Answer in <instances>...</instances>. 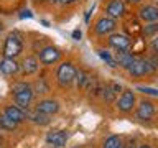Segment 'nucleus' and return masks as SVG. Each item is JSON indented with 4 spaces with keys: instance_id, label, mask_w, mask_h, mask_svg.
Listing matches in <instances>:
<instances>
[{
    "instance_id": "1",
    "label": "nucleus",
    "mask_w": 158,
    "mask_h": 148,
    "mask_svg": "<svg viewBox=\"0 0 158 148\" xmlns=\"http://www.w3.org/2000/svg\"><path fill=\"white\" fill-rule=\"evenodd\" d=\"M35 97V91L31 86L27 82H17L13 86V99H15V105H18L20 109L27 110L30 107V104L33 102Z\"/></svg>"
},
{
    "instance_id": "2",
    "label": "nucleus",
    "mask_w": 158,
    "mask_h": 148,
    "mask_svg": "<svg viewBox=\"0 0 158 148\" xmlns=\"http://www.w3.org/2000/svg\"><path fill=\"white\" fill-rule=\"evenodd\" d=\"M23 51V39L20 36L18 31L10 33L7 38H5L3 43V58H12L15 59L17 56H20Z\"/></svg>"
},
{
    "instance_id": "3",
    "label": "nucleus",
    "mask_w": 158,
    "mask_h": 148,
    "mask_svg": "<svg viewBox=\"0 0 158 148\" xmlns=\"http://www.w3.org/2000/svg\"><path fill=\"white\" fill-rule=\"evenodd\" d=\"M76 76H77V69L71 61L61 63L56 69V79H58V84L61 87L71 86V84L76 81Z\"/></svg>"
},
{
    "instance_id": "4",
    "label": "nucleus",
    "mask_w": 158,
    "mask_h": 148,
    "mask_svg": "<svg viewBox=\"0 0 158 148\" xmlns=\"http://www.w3.org/2000/svg\"><path fill=\"white\" fill-rule=\"evenodd\" d=\"M155 64H153L150 59H142V58H137L133 64L128 69V74L133 77H143V76H148L155 71Z\"/></svg>"
},
{
    "instance_id": "5",
    "label": "nucleus",
    "mask_w": 158,
    "mask_h": 148,
    "mask_svg": "<svg viewBox=\"0 0 158 148\" xmlns=\"http://www.w3.org/2000/svg\"><path fill=\"white\" fill-rule=\"evenodd\" d=\"M107 43H109V46L112 49H115V51H128V48H130V44H132V39H130V36H127V35H123V33L114 31L112 35H109Z\"/></svg>"
},
{
    "instance_id": "6",
    "label": "nucleus",
    "mask_w": 158,
    "mask_h": 148,
    "mask_svg": "<svg viewBox=\"0 0 158 148\" xmlns=\"http://www.w3.org/2000/svg\"><path fill=\"white\" fill-rule=\"evenodd\" d=\"M61 54L63 53L59 51L56 46H46L38 53V59L41 64H44V66H51V64H56L59 59H61Z\"/></svg>"
},
{
    "instance_id": "7",
    "label": "nucleus",
    "mask_w": 158,
    "mask_h": 148,
    "mask_svg": "<svg viewBox=\"0 0 158 148\" xmlns=\"http://www.w3.org/2000/svg\"><path fill=\"white\" fill-rule=\"evenodd\" d=\"M117 28V22L110 17H102L96 22V27H94V31L99 36H106V35H112Z\"/></svg>"
},
{
    "instance_id": "8",
    "label": "nucleus",
    "mask_w": 158,
    "mask_h": 148,
    "mask_svg": "<svg viewBox=\"0 0 158 148\" xmlns=\"http://www.w3.org/2000/svg\"><path fill=\"white\" fill-rule=\"evenodd\" d=\"M153 115H155V104H153L152 101H142L137 105L135 117L140 122H150L153 118Z\"/></svg>"
},
{
    "instance_id": "9",
    "label": "nucleus",
    "mask_w": 158,
    "mask_h": 148,
    "mask_svg": "<svg viewBox=\"0 0 158 148\" xmlns=\"http://www.w3.org/2000/svg\"><path fill=\"white\" fill-rule=\"evenodd\" d=\"M133 107H135V94H133L130 89H127V91H123L120 94V97L117 99V109H118V112H122V113H128V112H132Z\"/></svg>"
},
{
    "instance_id": "10",
    "label": "nucleus",
    "mask_w": 158,
    "mask_h": 148,
    "mask_svg": "<svg viewBox=\"0 0 158 148\" xmlns=\"http://www.w3.org/2000/svg\"><path fill=\"white\" fill-rule=\"evenodd\" d=\"M106 15L114 20L122 18L125 15V3H123V0H109V3L106 7Z\"/></svg>"
},
{
    "instance_id": "11",
    "label": "nucleus",
    "mask_w": 158,
    "mask_h": 148,
    "mask_svg": "<svg viewBox=\"0 0 158 148\" xmlns=\"http://www.w3.org/2000/svg\"><path fill=\"white\" fill-rule=\"evenodd\" d=\"M68 137L69 133L66 130H56V132H49L46 135V143L51 146H56V148H63L68 142Z\"/></svg>"
},
{
    "instance_id": "12",
    "label": "nucleus",
    "mask_w": 158,
    "mask_h": 148,
    "mask_svg": "<svg viewBox=\"0 0 158 148\" xmlns=\"http://www.w3.org/2000/svg\"><path fill=\"white\" fill-rule=\"evenodd\" d=\"M138 17L145 23H155L158 22V7L156 5H145V7L140 8Z\"/></svg>"
},
{
    "instance_id": "13",
    "label": "nucleus",
    "mask_w": 158,
    "mask_h": 148,
    "mask_svg": "<svg viewBox=\"0 0 158 148\" xmlns=\"http://www.w3.org/2000/svg\"><path fill=\"white\" fill-rule=\"evenodd\" d=\"M20 69H22V64H18L12 58H3L2 61H0V72L5 74V76H13V74H17Z\"/></svg>"
},
{
    "instance_id": "14",
    "label": "nucleus",
    "mask_w": 158,
    "mask_h": 148,
    "mask_svg": "<svg viewBox=\"0 0 158 148\" xmlns=\"http://www.w3.org/2000/svg\"><path fill=\"white\" fill-rule=\"evenodd\" d=\"M36 110L46 113V115H54V113L59 112V104L56 101H53V99H44V101L38 102Z\"/></svg>"
},
{
    "instance_id": "15",
    "label": "nucleus",
    "mask_w": 158,
    "mask_h": 148,
    "mask_svg": "<svg viewBox=\"0 0 158 148\" xmlns=\"http://www.w3.org/2000/svg\"><path fill=\"white\" fill-rule=\"evenodd\" d=\"M3 113L7 117H10L12 120H15L17 123L27 120V110H23V109H20L18 105H7L5 107Z\"/></svg>"
},
{
    "instance_id": "16",
    "label": "nucleus",
    "mask_w": 158,
    "mask_h": 148,
    "mask_svg": "<svg viewBox=\"0 0 158 148\" xmlns=\"http://www.w3.org/2000/svg\"><path fill=\"white\" fill-rule=\"evenodd\" d=\"M38 69H40V59L33 58V56H28L23 59V63H22V74L23 76H31Z\"/></svg>"
},
{
    "instance_id": "17",
    "label": "nucleus",
    "mask_w": 158,
    "mask_h": 148,
    "mask_svg": "<svg viewBox=\"0 0 158 148\" xmlns=\"http://www.w3.org/2000/svg\"><path fill=\"white\" fill-rule=\"evenodd\" d=\"M135 54L130 53V51H117L115 53V61L120 68L123 69H130V66L133 64V61H135Z\"/></svg>"
},
{
    "instance_id": "18",
    "label": "nucleus",
    "mask_w": 158,
    "mask_h": 148,
    "mask_svg": "<svg viewBox=\"0 0 158 148\" xmlns=\"http://www.w3.org/2000/svg\"><path fill=\"white\" fill-rule=\"evenodd\" d=\"M51 115H46V113L40 112V110H33V112H27V118L30 122L36 123V125H48L51 122Z\"/></svg>"
},
{
    "instance_id": "19",
    "label": "nucleus",
    "mask_w": 158,
    "mask_h": 148,
    "mask_svg": "<svg viewBox=\"0 0 158 148\" xmlns=\"http://www.w3.org/2000/svg\"><path fill=\"white\" fill-rule=\"evenodd\" d=\"M76 82H77V87H81V89H84V87H89L92 84V79L89 77V74L86 72V71H81L79 69L77 71V76H76Z\"/></svg>"
},
{
    "instance_id": "20",
    "label": "nucleus",
    "mask_w": 158,
    "mask_h": 148,
    "mask_svg": "<svg viewBox=\"0 0 158 148\" xmlns=\"http://www.w3.org/2000/svg\"><path fill=\"white\" fill-rule=\"evenodd\" d=\"M97 54H99V58H101L104 63H107L110 68H118V64H117V61H115V58H114L109 51H106V49H97Z\"/></svg>"
},
{
    "instance_id": "21",
    "label": "nucleus",
    "mask_w": 158,
    "mask_h": 148,
    "mask_svg": "<svg viewBox=\"0 0 158 148\" xmlns=\"http://www.w3.org/2000/svg\"><path fill=\"white\" fill-rule=\"evenodd\" d=\"M17 125H18V123L15 120H12L10 117H7L5 113H3V115H0V128H2V130H7V132L15 130Z\"/></svg>"
},
{
    "instance_id": "22",
    "label": "nucleus",
    "mask_w": 158,
    "mask_h": 148,
    "mask_svg": "<svg viewBox=\"0 0 158 148\" xmlns=\"http://www.w3.org/2000/svg\"><path fill=\"white\" fill-rule=\"evenodd\" d=\"M120 146H122V140L118 135H110L104 142V148H120Z\"/></svg>"
},
{
    "instance_id": "23",
    "label": "nucleus",
    "mask_w": 158,
    "mask_h": 148,
    "mask_svg": "<svg viewBox=\"0 0 158 148\" xmlns=\"http://www.w3.org/2000/svg\"><path fill=\"white\" fill-rule=\"evenodd\" d=\"M142 33H143V36H152V35H155V36H156V33H158V22L145 25V27L142 28Z\"/></svg>"
},
{
    "instance_id": "24",
    "label": "nucleus",
    "mask_w": 158,
    "mask_h": 148,
    "mask_svg": "<svg viewBox=\"0 0 158 148\" xmlns=\"http://www.w3.org/2000/svg\"><path fill=\"white\" fill-rule=\"evenodd\" d=\"M138 92L145 94V96H152V97H158V89L156 87H148V86H138L137 87Z\"/></svg>"
},
{
    "instance_id": "25",
    "label": "nucleus",
    "mask_w": 158,
    "mask_h": 148,
    "mask_svg": "<svg viewBox=\"0 0 158 148\" xmlns=\"http://www.w3.org/2000/svg\"><path fill=\"white\" fill-rule=\"evenodd\" d=\"M102 96H104V99H106L107 102H112L114 99H115V92H114L112 87H104L102 89Z\"/></svg>"
},
{
    "instance_id": "26",
    "label": "nucleus",
    "mask_w": 158,
    "mask_h": 148,
    "mask_svg": "<svg viewBox=\"0 0 158 148\" xmlns=\"http://www.w3.org/2000/svg\"><path fill=\"white\" fill-rule=\"evenodd\" d=\"M36 91H38L40 94H46V92H48V87L44 86V81H43V79L36 82Z\"/></svg>"
},
{
    "instance_id": "27",
    "label": "nucleus",
    "mask_w": 158,
    "mask_h": 148,
    "mask_svg": "<svg viewBox=\"0 0 158 148\" xmlns=\"http://www.w3.org/2000/svg\"><path fill=\"white\" fill-rule=\"evenodd\" d=\"M18 17H20V18H33V13L30 12V10H22Z\"/></svg>"
},
{
    "instance_id": "28",
    "label": "nucleus",
    "mask_w": 158,
    "mask_h": 148,
    "mask_svg": "<svg viewBox=\"0 0 158 148\" xmlns=\"http://www.w3.org/2000/svg\"><path fill=\"white\" fill-rule=\"evenodd\" d=\"M71 36H73V39H76V41H79V39L82 38V31L77 28V30H74V31H73V35H71Z\"/></svg>"
},
{
    "instance_id": "29",
    "label": "nucleus",
    "mask_w": 158,
    "mask_h": 148,
    "mask_svg": "<svg viewBox=\"0 0 158 148\" xmlns=\"http://www.w3.org/2000/svg\"><path fill=\"white\" fill-rule=\"evenodd\" d=\"M150 46H152L153 51H156V53H158V35H156V36H153L152 43H150Z\"/></svg>"
},
{
    "instance_id": "30",
    "label": "nucleus",
    "mask_w": 158,
    "mask_h": 148,
    "mask_svg": "<svg viewBox=\"0 0 158 148\" xmlns=\"http://www.w3.org/2000/svg\"><path fill=\"white\" fill-rule=\"evenodd\" d=\"M110 87L114 89V92H115V94H118V92H120V91H122V87H120V84H115V82H114V84H110Z\"/></svg>"
},
{
    "instance_id": "31",
    "label": "nucleus",
    "mask_w": 158,
    "mask_h": 148,
    "mask_svg": "<svg viewBox=\"0 0 158 148\" xmlns=\"http://www.w3.org/2000/svg\"><path fill=\"white\" fill-rule=\"evenodd\" d=\"M92 12H94V7H91V8H89V10H87V13H86V17H84V22H86V23L89 22V18H91V13H92Z\"/></svg>"
},
{
    "instance_id": "32",
    "label": "nucleus",
    "mask_w": 158,
    "mask_h": 148,
    "mask_svg": "<svg viewBox=\"0 0 158 148\" xmlns=\"http://www.w3.org/2000/svg\"><path fill=\"white\" fill-rule=\"evenodd\" d=\"M77 0H59V3L61 5H71V3H76Z\"/></svg>"
},
{
    "instance_id": "33",
    "label": "nucleus",
    "mask_w": 158,
    "mask_h": 148,
    "mask_svg": "<svg viewBox=\"0 0 158 148\" xmlns=\"http://www.w3.org/2000/svg\"><path fill=\"white\" fill-rule=\"evenodd\" d=\"M127 2H128V3H132V5H137V3H140L142 0H127Z\"/></svg>"
},
{
    "instance_id": "34",
    "label": "nucleus",
    "mask_w": 158,
    "mask_h": 148,
    "mask_svg": "<svg viewBox=\"0 0 158 148\" xmlns=\"http://www.w3.org/2000/svg\"><path fill=\"white\" fill-rule=\"evenodd\" d=\"M41 25H44V27H49V22H48V20H41Z\"/></svg>"
},
{
    "instance_id": "35",
    "label": "nucleus",
    "mask_w": 158,
    "mask_h": 148,
    "mask_svg": "<svg viewBox=\"0 0 158 148\" xmlns=\"http://www.w3.org/2000/svg\"><path fill=\"white\" fill-rule=\"evenodd\" d=\"M51 3H59V0H49Z\"/></svg>"
},
{
    "instance_id": "36",
    "label": "nucleus",
    "mask_w": 158,
    "mask_h": 148,
    "mask_svg": "<svg viewBox=\"0 0 158 148\" xmlns=\"http://www.w3.org/2000/svg\"><path fill=\"white\" fill-rule=\"evenodd\" d=\"M153 5H156V7H158V0H153Z\"/></svg>"
},
{
    "instance_id": "37",
    "label": "nucleus",
    "mask_w": 158,
    "mask_h": 148,
    "mask_svg": "<svg viewBox=\"0 0 158 148\" xmlns=\"http://www.w3.org/2000/svg\"><path fill=\"white\" fill-rule=\"evenodd\" d=\"M140 148H150V146H148V145H142Z\"/></svg>"
},
{
    "instance_id": "38",
    "label": "nucleus",
    "mask_w": 158,
    "mask_h": 148,
    "mask_svg": "<svg viewBox=\"0 0 158 148\" xmlns=\"http://www.w3.org/2000/svg\"><path fill=\"white\" fill-rule=\"evenodd\" d=\"M0 30H2V25H0Z\"/></svg>"
},
{
    "instance_id": "39",
    "label": "nucleus",
    "mask_w": 158,
    "mask_h": 148,
    "mask_svg": "<svg viewBox=\"0 0 158 148\" xmlns=\"http://www.w3.org/2000/svg\"><path fill=\"white\" fill-rule=\"evenodd\" d=\"M0 148H3V146H2V145H0Z\"/></svg>"
},
{
    "instance_id": "40",
    "label": "nucleus",
    "mask_w": 158,
    "mask_h": 148,
    "mask_svg": "<svg viewBox=\"0 0 158 148\" xmlns=\"http://www.w3.org/2000/svg\"><path fill=\"white\" fill-rule=\"evenodd\" d=\"M130 148H135V146H130Z\"/></svg>"
}]
</instances>
